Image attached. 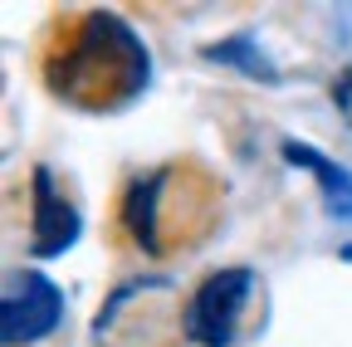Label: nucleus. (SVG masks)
<instances>
[{
	"mask_svg": "<svg viewBox=\"0 0 352 347\" xmlns=\"http://www.w3.org/2000/svg\"><path fill=\"white\" fill-rule=\"evenodd\" d=\"M34 196H30V245H34V254L39 259H50V254H64L74 240H78V210H74V201L54 186V171L50 166H39L34 171V186H30Z\"/></svg>",
	"mask_w": 352,
	"mask_h": 347,
	"instance_id": "4",
	"label": "nucleus"
},
{
	"mask_svg": "<svg viewBox=\"0 0 352 347\" xmlns=\"http://www.w3.org/2000/svg\"><path fill=\"white\" fill-rule=\"evenodd\" d=\"M206 59H220V64H240V69H250L254 78L274 83V69H270V59H264V54H254V45H250V39H230V45H210V49H206Z\"/></svg>",
	"mask_w": 352,
	"mask_h": 347,
	"instance_id": "6",
	"label": "nucleus"
},
{
	"mask_svg": "<svg viewBox=\"0 0 352 347\" xmlns=\"http://www.w3.org/2000/svg\"><path fill=\"white\" fill-rule=\"evenodd\" d=\"M284 157H289V166H303V171H314V177H318L328 215H338V221H352V171H347V166L328 161L318 147L294 142V137L284 142Z\"/></svg>",
	"mask_w": 352,
	"mask_h": 347,
	"instance_id": "5",
	"label": "nucleus"
},
{
	"mask_svg": "<svg viewBox=\"0 0 352 347\" xmlns=\"http://www.w3.org/2000/svg\"><path fill=\"white\" fill-rule=\"evenodd\" d=\"M333 103H338L342 122L352 127V64H347V69H338V78H333Z\"/></svg>",
	"mask_w": 352,
	"mask_h": 347,
	"instance_id": "7",
	"label": "nucleus"
},
{
	"mask_svg": "<svg viewBox=\"0 0 352 347\" xmlns=\"http://www.w3.org/2000/svg\"><path fill=\"white\" fill-rule=\"evenodd\" d=\"M59 323H64V289L39 269H15L6 279V298H0V337H6V347L44 342Z\"/></svg>",
	"mask_w": 352,
	"mask_h": 347,
	"instance_id": "3",
	"label": "nucleus"
},
{
	"mask_svg": "<svg viewBox=\"0 0 352 347\" xmlns=\"http://www.w3.org/2000/svg\"><path fill=\"white\" fill-rule=\"evenodd\" d=\"M152 78V54L138 39L122 15L113 10H88L69 39L59 45V54L50 59V89L88 113H113L122 103H132Z\"/></svg>",
	"mask_w": 352,
	"mask_h": 347,
	"instance_id": "1",
	"label": "nucleus"
},
{
	"mask_svg": "<svg viewBox=\"0 0 352 347\" xmlns=\"http://www.w3.org/2000/svg\"><path fill=\"white\" fill-rule=\"evenodd\" d=\"M254 298V274L250 269H215L206 274L186 303H182V337L196 347H235L245 313Z\"/></svg>",
	"mask_w": 352,
	"mask_h": 347,
	"instance_id": "2",
	"label": "nucleus"
}]
</instances>
